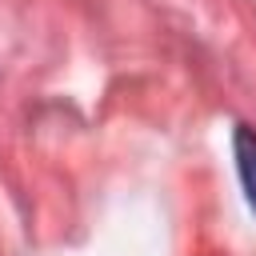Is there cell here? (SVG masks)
I'll list each match as a JSON object with an SVG mask.
<instances>
[{"mask_svg":"<svg viewBox=\"0 0 256 256\" xmlns=\"http://www.w3.org/2000/svg\"><path fill=\"white\" fill-rule=\"evenodd\" d=\"M232 152H236V172H240L244 196H248V204L256 208V132H252L248 124H236Z\"/></svg>","mask_w":256,"mask_h":256,"instance_id":"obj_1","label":"cell"}]
</instances>
